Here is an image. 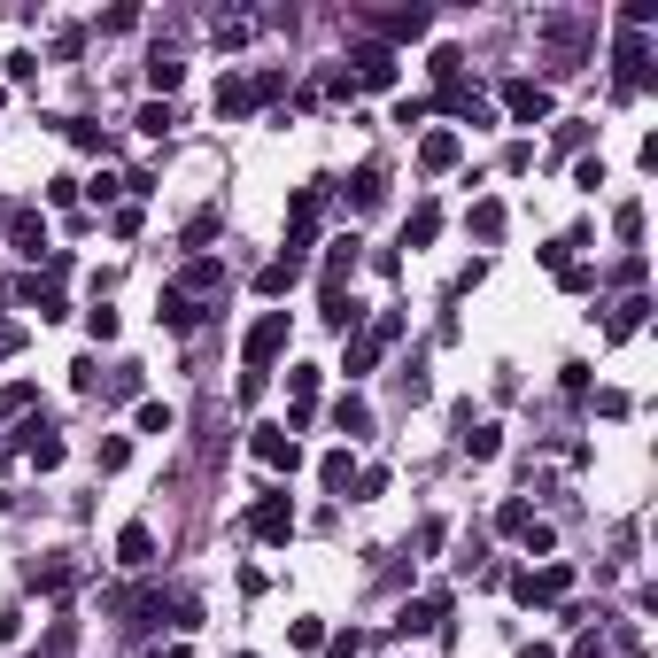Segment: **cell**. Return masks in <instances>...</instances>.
<instances>
[{
  "mask_svg": "<svg viewBox=\"0 0 658 658\" xmlns=\"http://www.w3.org/2000/svg\"><path fill=\"white\" fill-rule=\"evenodd\" d=\"M279 86H287L279 70H256V78H225V86H217V117H248V109H256V101H271Z\"/></svg>",
  "mask_w": 658,
  "mask_h": 658,
  "instance_id": "1",
  "label": "cell"
},
{
  "mask_svg": "<svg viewBox=\"0 0 658 658\" xmlns=\"http://www.w3.org/2000/svg\"><path fill=\"white\" fill-rule=\"evenodd\" d=\"M395 333H403V318H380V326H364L357 341H349V364H341V372H349V380H364V372H372V364H380V349H395Z\"/></svg>",
  "mask_w": 658,
  "mask_h": 658,
  "instance_id": "2",
  "label": "cell"
},
{
  "mask_svg": "<svg viewBox=\"0 0 658 658\" xmlns=\"http://www.w3.org/2000/svg\"><path fill=\"white\" fill-rule=\"evenodd\" d=\"M279 349H287V310H264V318L248 326V341H240V357H248V372H264Z\"/></svg>",
  "mask_w": 658,
  "mask_h": 658,
  "instance_id": "3",
  "label": "cell"
},
{
  "mask_svg": "<svg viewBox=\"0 0 658 658\" xmlns=\"http://www.w3.org/2000/svg\"><path fill=\"white\" fill-rule=\"evenodd\" d=\"M504 109L519 124H550V109H558V101H550V86H542V78H504Z\"/></svg>",
  "mask_w": 658,
  "mask_h": 658,
  "instance_id": "4",
  "label": "cell"
},
{
  "mask_svg": "<svg viewBox=\"0 0 658 658\" xmlns=\"http://www.w3.org/2000/svg\"><path fill=\"white\" fill-rule=\"evenodd\" d=\"M566 589H573V566H542V573H519V581H511L519 604H558Z\"/></svg>",
  "mask_w": 658,
  "mask_h": 658,
  "instance_id": "5",
  "label": "cell"
},
{
  "mask_svg": "<svg viewBox=\"0 0 658 658\" xmlns=\"http://www.w3.org/2000/svg\"><path fill=\"white\" fill-rule=\"evenodd\" d=\"M620 70H612V86H620V101H628V93H643L651 86V47H643V39H620Z\"/></svg>",
  "mask_w": 658,
  "mask_h": 658,
  "instance_id": "6",
  "label": "cell"
},
{
  "mask_svg": "<svg viewBox=\"0 0 658 658\" xmlns=\"http://www.w3.org/2000/svg\"><path fill=\"white\" fill-rule=\"evenodd\" d=\"M256 465H271V473H295L302 465V449L287 426H256Z\"/></svg>",
  "mask_w": 658,
  "mask_h": 658,
  "instance_id": "7",
  "label": "cell"
},
{
  "mask_svg": "<svg viewBox=\"0 0 658 658\" xmlns=\"http://www.w3.org/2000/svg\"><path fill=\"white\" fill-rule=\"evenodd\" d=\"M248 527H256V535H264V542H287V535H295V504H287V496L271 488L264 504L248 511Z\"/></svg>",
  "mask_w": 658,
  "mask_h": 658,
  "instance_id": "8",
  "label": "cell"
},
{
  "mask_svg": "<svg viewBox=\"0 0 658 658\" xmlns=\"http://www.w3.org/2000/svg\"><path fill=\"white\" fill-rule=\"evenodd\" d=\"M24 457L39 465V473H55L62 457H70V442H62L55 426H39V419H31V426H24Z\"/></svg>",
  "mask_w": 658,
  "mask_h": 658,
  "instance_id": "9",
  "label": "cell"
},
{
  "mask_svg": "<svg viewBox=\"0 0 658 658\" xmlns=\"http://www.w3.org/2000/svg\"><path fill=\"white\" fill-rule=\"evenodd\" d=\"M442 620H449V589H434V597L403 604V620H395V628H403V635H434Z\"/></svg>",
  "mask_w": 658,
  "mask_h": 658,
  "instance_id": "10",
  "label": "cell"
},
{
  "mask_svg": "<svg viewBox=\"0 0 658 658\" xmlns=\"http://www.w3.org/2000/svg\"><path fill=\"white\" fill-rule=\"evenodd\" d=\"M155 318H163V326H171V333H194V326H202V318H210V310H202V302H194V295H179V287H163V302H155Z\"/></svg>",
  "mask_w": 658,
  "mask_h": 658,
  "instance_id": "11",
  "label": "cell"
},
{
  "mask_svg": "<svg viewBox=\"0 0 658 658\" xmlns=\"http://www.w3.org/2000/svg\"><path fill=\"white\" fill-rule=\"evenodd\" d=\"M457 442H465V457H480V465H488V457L504 449V426H488V419L473 426V411H457Z\"/></svg>",
  "mask_w": 658,
  "mask_h": 658,
  "instance_id": "12",
  "label": "cell"
},
{
  "mask_svg": "<svg viewBox=\"0 0 658 658\" xmlns=\"http://www.w3.org/2000/svg\"><path fill=\"white\" fill-rule=\"evenodd\" d=\"M117 566H132V573L155 566V527H140V519L124 527V535H117Z\"/></svg>",
  "mask_w": 658,
  "mask_h": 658,
  "instance_id": "13",
  "label": "cell"
},
{
  "mask_svg": "<svg viewBox=\"0 0 658 658\" xmlns=\"http://www.w3.org/2000/svg\"><path fill=\"white\" fill-rule=\"evenodd\" d=\"M8 240H16V256H31V264H39V248H47V225H39L31 210H16V217H8Z\"/></svg>",
  "mask_w": 658,
  "mask_h": 658,
  "instance_id": "14",
  "label": "cell"
},
{
  "mask_svg": "<svg viewBox=\"0 0 658 658\" xmlns=\"http://www.w3.org/2000/svg\"><path fill=\"white\" fill-rule=\"evenodd\" d=\"M357 78H364L372 93L395 86V55H388V47H357Z\"/></svg>",
  "mask_w": 658,
  "mask_h": 658,
  "instance_id": "15",
  "label": "cell"
},
{
  "mask_svg": "<svg viewBox=\"0 0 658 658\" xmlns=\"http://www.w3.org/2000/svg\"><path fill=\"white\" fill-rule=\"evenodd\" d=\"M457 155H465V140H457V132H426V140H419V163H426V171H449Z\"/></svg>",
  "mask_w": 658,
  "mask_h": 658,
  "instance_id": "16",
  "label": "cell"
},
{
  "mask_svg": "<svg viewBox=\"0 0 658 658\" xmlns=\"http://www.w3.org/2000/svg\"><path fill=\"white\" fill-rule=\"evenodd\" d=\"M349 186H357V194H349L357 210H380V202H388V171H380V163H364V171H357Z\"/></svg>",
  "mask_w": 658,
  "mask_h": 658,
  "instance_id": "17",
  "label": "cell"
},
{
  "mask_svg": "<svg viewBox=\"0 0 658 658\" xmlns=\"http://www.w3.org/2000/svg\"><path fill=\"white\" fill-rule=\"evenodd\" d=\"M318 480H326L333 496H349V488H357V457H349V449H326V465H318Z\"/></svg>",
  "mask_w": 658,
  "mask_h": 658,
  "instance_id": "18",
  "label": "cell"
},
{
  "mask_svg": "<svg viewBox=\"0 0 658 658\" xmlns=\"http://www.w3.org/2000/svg\"><path fill=\"white\" fill-rule=\"evenodd\" d=\"M295 279H302V264H295V256H271V264L256 271V295H287Z\"/></svg>",
  "mask_w": 658,
  "mask_h": 658,
  "instance_id": "19",
  "label": "cell"
},
{
  "mask_svg": "<svg viewBox=\"0 0 658 658\" xmlns=\"http://www.w3.org/2000/svg\"><path fill=\"white\" fill-rule=\"evenodd\" d=\"M643 310H651V302L643 295H628V302H612V318H604V341H628L635 326H643Z\"/></svg>",
  "mask_w": 658,
  "mask_h": 658,
  "instance_id": "20",
  "label": "cell"
},
{
  "mask_svg": "<svg viewBox=\"0 0 658 658\" xmlns=\"http://www.w3.org/2000/svg\"><path fill=\"white\" fill-rule=\"evenodd\" d=\"M24 302L39 310V326H55V318H62V287H55V279H24Z\"/></svg>",
  "mask_w": 658,
  "mask_h": 658,
  "instance_id": "21",
  "label": "cell"
},
{
  "mask_svg": "<svg viewBox=\"0 0 658 658\" xmlns=\"http://www.w3.org/2000/svg\"><path fill=\"white\" fill-rule=\"evenodd\" d=\"M434 233H442V210H434V202H419V210L403 217V248H426Z\"/></svg>",
  "mask_w": 658,
  "mask_h": 658,
  "instance_id": "22",
  "label": "cell"
},
{
  "mask_svg": "<svg viewBox=\"0 0 658 658\" xmlns=\"http://www.w3.org/2000/svg\"><path fill=\"white\" fill-rule=\"evenodd\" d=\"M333 419H341V434H372V403H364V395H341Z\"/></svg>",
  "mask_w": 658,
  "mask_h": 658,
  "instance_id": "23",
  "label": "cell"
},
{
  "mask_svg": "<svg viewBox=\"0 0 658 658\" xmlns=\"http://www.w3.org/2000/svg\"><path fill=\"white\" fill-rule=\"evenodd\" d=\"M132 124H140L148 140H163V132H171L179 117H171V101H140V117H132Z\"/></svg>",
  "mask_w": 658,
  "mask_h": 658,
  "instance_id": "24",
  "label": "cell"
},
{
  "mask_svg": "<svg viewBox=\"0 0 658 658\" xmlns=\"http://www.w3.org/2000/svg\"><path fill=\"white\" fill-rule=\"evenodd\" d=\"M179 78H186L179 55H155V62H148V86H155V93H179Z\"/></svg>",
  "mask_w": 658,
  "mask_h": 658,
  "instance_id": "25",
  "label": "cell"
},
{
  "mask_svg": "<svg viewBox=\"0 0 658 658\" xmlns=\"http://www.w3.org/2000/svg\"><path fill=\"white\" fill-rule=\"evenodd\" d=\"M380 31H388V39H419V31H426V8H395V16H380Z\"/></svg>",
  "mask_w": 658,
  "mask_h": 658,
  "instance_id": "26",
  "label": "cell"
},
{
  "mask_svg": "<svg viewBox=\"0 0 658 658\" xmlns=\"http://www.w3.org/2000/svg\"><path fill=\"white\" fill-rule=\"evenodd\" d=\"M465 225H473V240H496V233H504V202H473Z\"/></svg>",
  "mask_w": 658,
  "mask_h": 658,
  "instance_id": "27",
  "label": "cell"
},
{
  "mask_svg": "<svg viewBox=\"0 0 658 658\" xmlns=\"http://www.w3.org/2000/svg\"><path fill=\"white\" fill-rule=\"evenodd\" d=\"M256 39V16H217V47H248Z\"/></svg>",
  "mask_w": 658,
  "mask_h": 658,
  "instance_id": "28",
  "label": "cell"
},
{
  "mask_svg": "<svg viewBox=\"0 0 658 658\" xmlns=\"http://www.w3.org/2000/svg\"><path fill=\"white\" fill-rule=\"evenodd\" d=\"M171 426H179L171 403H140V434H171Z\"/></svg>",
  "mask_w": 658,
  "mask_h": 658,
  "instance_id": "29",
  "label": "cell"
},
{
  "mask_svg": "<svg viewBox=\"0 0 658 658\" xmlns=\"http://www.w3.org/2000/svg\"><path fill=\"white\" fill-rule=\"evenodd\" d=\"M527 519H535V511H527V496H511V504L496 511V527H504V535H527Z\"/></svg>",
  "mask_w": 658,
  "mask_h": 658,
  "instance_id": "30",
  "label": "cell"
},
{
  "mask_svg": "<svg viewBox=\"0 0 658 658\" xmlns=\"http://www.w3.org/2000/svg\"><path fill=\"white\" fill-rule=\"evenodd\" d=\"M31 395H39L31 380H16V388H0V419H16V411H31Z\"/></svg>",
  "mask_w": 658,
  "mask_h": 658,
  "instance_id": "31",
  "label": "cell"
},
{
  "mask_svg": "<svg viewBox=\"0 0 658 658\" xmlns=\"http://www.w3.org/2000/svg\"><path fill=\"white\" fill-rule=\"evenodd\" d=\"M86 326H93V341H117V310H109V302H93Z\"/></svg>",
  "mask_w": 658,
  "mask_h": 658,
  "instance_id": "32",
  "label": "cell"
},
{
  "mask_svg": "<svg viewBox=\"0 0 658 658\" xmlns=\"http://www.w3.org/2000/svg\"><path fill=\"white\" fill-rule=\"evenodd\" d=\"M434 117V101H426V93H411V101H395V124H426Z\"/></svg>",
  "mask_w": 658,
  "mask_h": 658,
  "instance_id": "33",
  "label": "cell"
},
{
  "mask_svg": "<svg viewBox=\"0 0 658 658\" xmlns=\"http://www.w3.org/2000/svg\"><path fill=\"white\" fill-rule=\"evenodd\" d=\"M124 457H132V442H124V434H109V442H101V473H124Z\"/></svg>",
  "mask_w": 658,
  "mask_h": 658,
  "instance_id": "34",
  "label": "cell"
},
{
  "mask_svg": "<svg viewBox=\"0 0 658 658\" xmlns=\"http://www.w3.org/2000/svg\"><path fill=\"white\" fill-rule=\"evenodd\" d=\"M612 225H620V240H643V202H620V217H612Z\"/></svg>",
  "mask_w": 658,
  "mask_h": 658,
  "instance_id": "35",
  "label": "cell"
},
{
  "mask_svg": "<svg viewBox=\"0 0 658 658\" xmlns=\"http://www.w3.org/2000/svg\"><path fill=\"white\" fill-rule=\"evenodd\" d=\"M16 349H24V326H8V318H0V357H16Z\"/></svg>",
  "mask_w": 658,
  "mask_h": 658,
  "instance_id": "36",
  "label": "cell"
},
{
  "mask_svg": "<svg viewBox=\"0 0 658 658\" xmlns=\"http://www.w3.org/2000/svg\"><path fill=\"white\" fill-rule=\"evenodd\" d=\"M155 658H186V651H155Z\"/></svg>",
  "mask_w": 658,
  "mask_h": 658,
  "instance_id": "37",
  "label": "cell"
},
{
  "mask_svg": "<svg viewBox=\"0 0 658 658\" xmlns=\"http://www.w3.org/2000/svg\"><path fill=\"white\" fill-rule=\"evenodd\" d=\"M0 217H8V210H0Z\"/></svg>",
  "mask_w": 658,
  "mask_h": 658,
  "instance_id": "38",
  "label": "cell"
},
{
  "mask_svg": "<svg viewBox=\"0 0 658 658\" xmlns=\"http://www.w3.org/2000/svg\"><path fill=\"white\" fill-rule=\"evenodd\" d=\"M240 658H248V651H240Z\"/></svg>",
  "mask_w": 658,
  "mask_h": 658,
  "instance_id": "39",
  "label": "cell"
}]
</instances>
